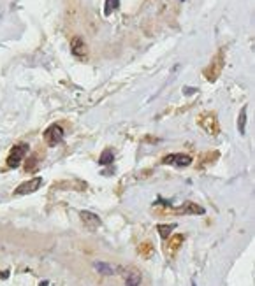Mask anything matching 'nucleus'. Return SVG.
<instances>
[{"label": "nucleus", "mask_w": 255, "mask_h": 286, "mask_svg": "<svg viewBox=\"0 0 255 286\" xmlns=\"http://www.w3.org/2000/svg\"><path fill=\"white\" fill-rule=\"evenodd\" d=\"M174 227H176V225H157V230L162 239H167L171 235V232L174 230Z\"/></svg>", "instance_id": "16"}, {"label": "nucleus", "mask_w": 255, "mask_h": 286, "mask_svg": "<svg viewBox=\"0 0 255 286\" xmlns=\"http://www.w3.org/2000/svg\"><path fill=\"white\" fill-rule=\"evenodd\" d=\"M44 139L49 146H56L58 142H62L63 139V128L60 125H51L46 132H44Z\"/></svg>", "instance_id": "4"}, {"label": "nucleus", "mask_w": 255, "mask_h": 286, "mask_svg": "<svg viewBox=\"0 0 255 286\" xmlns=\"http://www.w3.org/2000/svg\"><path fill=\"white\" fill-rule=\"evenodd\" d=\"M79 216H81V220H83V223H85V227H88V228H97V227H101V218H99L97 214H93V212H90V211H81L79 212Z\"/></svg>", "instance_id": "8"}, {"label": "nucleus", "mask_w": 255, "mask_h": 286, "mask_svg": "<svg viewBox=\"0 0 255 286\" xmlns=\"http://www.w3.org/2000/svg\"><path fill=\"white\" fill-rule=\"evenodd\" d=\"M118 7H120V0H106V4H104V14H106V16H109V14H111L113 11H116Z\"/></svg>", "instance_id": "15"}, {"label": "nucleus", "mask_w": 255, "mask_h": 286, "mask_svg": "<svg viewBox=\"0 0 255 286\" xmlns=\"http://www.w3.org/2000/svg\"><path fill=\"white\" fill-rule=\"evenodd\" d=\"M93 267L97 269V272L104 274V276H115V272H116L115 267L109 265V264H106V262H95Z\"/></svg>", "instance_id": "11"}, {"label": "nucleus", "mask_w": 255, "mask_h": 286, "mask_svg": "<svg viewBox=\"0 0 255 286\" xmlns=\"http://www.w3.org/2000/svg\"><path fill=\"white\" fill-rule=\"evenodd\" d=\"M113 160H115V155H113L111 150H104L102 155L99 156V165H111Z\"/></svg>", "instance_id": "14"}, {"label": "nucleus", "mask_w": 255, "mask_h": 286, "mask_svg": "<svg viewBox=\"0 0 255 286\" xmlns=\"http://www.w3.org/2000/svg\"><path fill=\"white\" fill-rule=\"evenodd\" d=\"M150 253H151V244H148V242L141 244V246H139V255H144V257H148Z\"/></svg>", "instance_id": "17"}, {"label": "nucleus", "mask_w": 255, "mask_h": 286, "mask_svg": "<svg viewBox=\"0 0 255 286\" xmlns=\"http://www.w3.org/2000/svg\"><path fill=\"white\" fill-rule=\"evenodd\" d=\"M222 67H224V55L218 53V55L213 58V62L209 63V67L204 70V76H206L208 81H215L220 76V72H222Z\"/></svg>", "instance_id": "2"}, {"label": "nucleus", "mask_w": 255, "mask_h": 286, "mask_svg": "<svg viewBox=\"0 0 255 286\" xmlns=\"http://www.w3.org/2000/svg\"><path fill=\"white\" fill-rule=\"evenodd\" d=\"M169 239V244H167V249L171 251V253H174V251L178 249V247L183 244L185 241V235L183 234H176V235H173V237H167Z\"/></svg>", "instance_id": "12"}, {"label": "nucleus", "mask_w": 255, "mask_h": 286, "mask_svg": "<svg viewBox=\"0 0 255 286\" xmlns=\"http://www.w3.org/2000/svg\"><path fill=\"white\" fill-rule=\"evenodd\" d=\"M43 186V177H32L30 181L21 183L20 186L16 188L14 195H28V193H34Z\"/></svg>", "instance_id": "3"}, {"label": "nucleus", "mask_w": 255, "mask_h": 286, "mask_svg": "<svg viewBox=\"0 0 255 286\" xmlns=\"http://www.w3.org/2000/svg\"><path fill=\"white\" fill-rule=\"evenodd\" d=\"M199 125L208 133H211V135H215V133L218 132V123H216V118H215V114H211V113L203 114V116L199 118Z\"/></svg>", "instance_id": "6"}, {"label": "nucleus", "mask_w": 255, "mask_h": 286, "mask_svg": "<svg viewBox=\"0 0 255 286\" xmlns=\"http://www.w3.org/2000/svg\"><path fill=\"white\" fill-rule=\"evenodd\" d=\"M123 277L127 286H139L141 284V272L136 267H127L123 269Z\"/></svg>", "instance_id": "7"}, {"label": "nucleus", "mask_w": 255, "mask_h": 286, "mask_svg": "<svg viewBox=\"0 0 255 286\" xmlns=\"http://www.w3.org/2000/svg\"><path fill=\"white\" fill-rule=\"evenodd\" d=\"M28 150H30L28 144H25V142L13 146L9 156H7V167H9V169H16V167L21 163V160L26 156V153H28Z\"/></svg>", "instance_id": "1"}, {"label": "nucleus", "mask_w": 255, "mask_h": 286, "mask_svg": "<svg viewBox=\"0 0 255 286\" xmlns=\"http://www.w3.org/2000/svg\"><path fill=\"white\" fill-rule=\"evenodd\" d=\"M185 91H186V95H190V93H194L196 90H194V88H185Z\"/></svg>", "instance_id": "18"}, {"label": "nucleus", "mask_w": 255, "mask_h": 286, "mask_svg": "<svg viewBox=\"0 0 255 286\" xmlns=\"http://www.w3.org/2000/svg\"><path fill=\"white\" fill-rule=\"evenodd\" d=\"M246 111H248V105H243L241 113H239V118H238V130L241 135H245V132H246Z\"/></svg>", "instance_id": "13"}, {"label": "nucleus", "mask_w": 255, "mask_h": 286, "mask_svg": "<svg viewBox=\"0 0 255 286\" xmlns=\"http://www.w3.org/2000/svg\"><path fill=\"white\" fill-rule=\"evenodd\" d=\"M176 212H183V214H204V207L194 204V202H186L183 207L176 209Z\"/></svg>", "instance_id": "10"}, {"label": "nucleus", "mask_w": 255, "mask_h": 286, "mask_svg": "<svg viewBox=\"0 0 255 286\" xmlns=\"http://www.w3.org/2000/svg\"><path fill=\"white\" fill-rule=\"evenodd\" d=\"M164 165H176V167H186L192 163V156L183 155V153H176V155H167L162 160Z\"/></svg>", "instance_id": "5"}, {"label": "nucleus", "mask_w": 255, "mask_h": 286, "mask_svg": "<svg viewBox=\"0 0 255 286\" xmlns=\"http://www.w3.org/2000/svg\"><path fill=\"white\" fill-rule=\"evenodd\" d=\"M71 51L74 56H78V58H81V56L86 55V44L85 41L81 39V37H74V39L71 41Z\"/></svg>", "instance_id": "9"}]
</instances>
